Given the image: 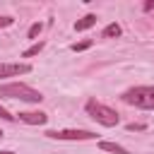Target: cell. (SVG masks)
<instances>
[{
    "label": "cell",
    "mask_w": 154,
    "mask_h": 154,
    "mask_svg": "<svg viewBox=\"0 0 154 154\" xmlns=\"http://www.w3.org/2000/svg\"><path fill=\"white\" fill-rule=\"evenodd\" d=\"M31 70L29 63H0V77H17Z\"/></svg>",
    "instance_id": "5b68a950"
},
{
    "label": "cell",
    "mask_w": 154,
    "mask_h": 154,
    "mask_svg": "<svg viewBox=\"0 0 154 154\" xmlns=\"http://www.w3.org/2000/svg\"><path fill=\"white\" fill-rule=\"evenodd\" d=\"M19 120L26 125H46L48 116L43 111H24V113H19Z\"/></svg>",
    "instance_id": "8992f818"
},
{
    "label": "cell",
    "mask_w": 154,
    "mask_h": 154,
    "mask_svg": "<svg viewBox=\"0 0 154 154\" xmlns=\"http://www.w3.org/2000/svg\"><path fill=\"white\" fill-rule=\"evenodd\" d=\"M12 22H14L12 17H0V29H2V26H10Z\"/></svg>",
    "instance_id": "5bb4252c"
},
{
    "label": "cell",
    "mask_w": 154,
    "mask_h": 154,
    "mask_svg": "<svg viewBox=\"0 0 154 154\" xmlns=\"http://www.w3.org/2000/svg\"><path fill=\"white\" fill-rule=\"evenodd\" d=\"M51 140H94L96 135L91 130H48Z\"/></svg>",
    "instance_id": "277c9868"
},
{
    "label": "cell",
    "mask_w": 154,
    "mask_h": 154,
    "mask_svg": "<svg viewBox=\"0 0 154 154\" xmlns=\"http://www.w3.org/2000/svg\"><path fill=\"white\" fill-rule=\"evenodd\" d=\"M128 130H130V132H135V130H144V125H140V123H130Z\"/></svg>",
    "instance_id": "9a60e30c"
},
{
    "label": "cell",
    "mask_w": 154,
    "mask_h": 154,
    "mask_svg": "<svg viewBox=\"0 0 154 154\" xmlns=\"http://www.w3.org/2000/svg\"><path fill=\"white\" fill-rule=\"evenodd\" d=\"M103 152H113V154H128V149L125 147H120V144H116V142H101L99 144Z\"/></svg>",
    "instance_id": "ba28073f"
},
{
    "label": "cell",
    "mask_w": 154,
    "mask_h": 154,
    "mask_svg": "<svg viewBox=\"0 0 154 154\" xmlns=\"http://www.w3.org/2000/svg\"><path fill=\"white\" fill-rule=\"evenodd\" d=\"M87 113L96 120V123H101V125H106V128H113V125H118L120 123V116L113 111V108H108V106H103V103H99V101H87Z\"/></svg>",
    "instance_id": "3957f363"
},
{
    "label": "cell",
    "mask_w": 154,
    "mask_h": 154,
    "mask_svg": "<svg viewBox=\"0 0 154 154\" xmlns=\"http://www.w3.org/2000/svg\"><path fill=\"white\" fill-rule=\"evenodd\" d=\"M0 154H14V152H10V149H5V152H0Z\"/></svg>",
    "instance_id": "2e32d148"
},
{
    "label": "cell",
    "mask_w": 154,
    "mask_h": 154,
    "mask_svg": "<svg viewBox=\"0 0 154 154\" xmlns=\"http://www.w3.org/2000/svg\"><path fill=\"white\" fill-rule=\"evenodd\" d=\"M123 101L144 111H154V87H132L123 94Z\"/></svg>",
    "instance_id": "7a4b0ae2"
},
{
    "label": "cell",
    "mask_w": 154,
    "mask_h": 154,
    "mask_svg": "<svg viewBox=\"0 0 154 154\" xmlns=\"http://www.w3.org/2000/svg\"><path fill=\"white\" fill-rule=\"evenodd\" d=\"M2 135H5V132H2V130H0V137H2Z\"/></svg>",
    "instance_id": "e0dca14e"
},
{
    "label": "cell",
    "mask_w": 154,
    "mask_h": 154,
    "mask_svg": "<svg viewBox=\"0 0 154 154\" xmlns=\"http://www.w3.org/2000/svg\"><path fill=\"white\" fill-rule=\"evenodd\" d=\"M41 48H43V41H38V43H34L31 48H26V51L22 53V58H31V55H36V53H38Z\"/></svg>",
    "instance_id": "30bf717a"
},
{
    "label": "cell",
    "mask_w": 154,
    "mask_h": 154,
    "mask_svg": "<svg viewBox=\"0 0 154 154\" xmlns=\"http://www.w3.org/2000/svg\"><path fill=\"white\" fill-rule=\"evenodd\" d=\"M43 26L41 24H31V29H29V38H34V36H38V31H41Z\"/></svg>",
    "instance_id": "7c38bea8"
},
{
    "label": "cell",
    "mask_w": 154,
    "mask_h": 154,
    "mask_svg": "<svg viewBox=\"0 0 154 154\" xmlns=\"http://www.w3.org/2000/svg\"><path fill=\"white\" fill-rule=\"evenodd\" d=\"M103 36H106V38H113V36H120V26H118V24H108V26L103 29Z\"/></svg>",
    "instance_id": "9c48e42d"
},
{
    "label": "cell",
    "mask_w": 154,
    "mask_h": 154,
    "mask_svg": "<svg viewBox=\"0 0 154 154\" xmlns=\"http://www.w3.org/2000/svg\"><path fill=\"white\" fill-rule=\"evenodd\" d=\"M0 99H19V101H29V103H38L43 96L38 89L22 84V82H10V84H0Z\"/></svg>",
    "instance_id": "6da1fadb"
},
{
    "label": "cell",
    "mask_w": 154,
    "mask_h": 154,
    "mask_svg": "<svg viewBox=\"0 0 154 154\" xmlns=\"http://www.w3.org/2000/svg\"><path fill=\"white\" fill-rule=\"evenodd\" d=\"M0 118H2V120H14V116H12L7 108H2V106H0Z\"/></svg>",
    "instance_id": "4fadbf2b"
},
{
    "label": "cell",
    "mask_w": 154,
    "mask_h": 154,
    "mask_svg": "<svg viewBox=\"0 0 154 154\" xmlns=\"http://www.w3.org/2000/svg\"><path fill=\"white\" fill-rule=\"evenodd\" d=\"M94 24H96V14H84L82 19L75 22V31H87V29H91Z\"/></svg>",
    "instance_id": "52a82bcc"
},
{
    "label": "cell",
    "mask_w": 154,
    "mask_h": 154,
    "mask_svg": "<svg viewBox=\"0 0 154 154\" xmlns=\"http://www.w3.org/2000/svg\"><path fill=\"white\" fill-rule=\"evenodd\" d=\"M89 46H91V41H79V43H72V51L79 53V51H87Z\"/></svg>",
    "instance_id": "8fae6325"
}]
</instances>
